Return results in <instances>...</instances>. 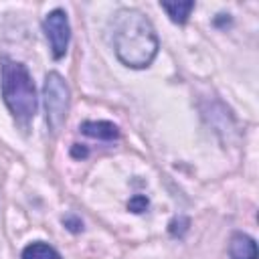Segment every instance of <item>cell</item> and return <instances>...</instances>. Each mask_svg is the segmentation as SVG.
Listing matches in <instances>:
<instances>
[{
    "instance_id": "5b68a950",
    "label": "cell",
    "mask_w": 259,
    "mask_h": 259,
    "mask_svg": "<svg viewBox=\"0 0 259 259\" xmlns=\"http://www.w3.org/2000/svg\"><path fill=\"white\" fill-rule=\"evenodd\" d=\"M229 257L231 259H257V243L245 233H235L229 243Z\"/></svg>"
},
{
    "instance_id": "9c48e42d",
    "label": "cell",
    "mask_w": 259,
    "mask_h": 259,
    "mask_svg": "<svg viewBox=\"0 0 259 259\" xmlns=\"http://www.w3.org/2000/svg\"><path fill=\"white\" fill-rule=\"evenodd\" d=\"M188 225H190V221L186 219V217H180V219H174L172 223H170V227H168V231H170V235H178V237H182L186 231H188Z\"/></svg>"
},
{
    "instance_id": "3957f363",
    "label": "cell",
    "mask_w": 259,
    "mask_h": 259,
    "mask_svg": "<svg viewBox=\"0 0 259 259\" xmlns=\"http://www.w3.org/2000/svg\"><path fill=\"white\" fill-rule=\"evenodd\" d=\"M45 95V109H47V123L51 132H59L67 119L69 109V85L59 73H49L42 87Z\"/></svg>"
},
{
    "instance_id": "30bf717a",
    "label": "cell",
    "mask_w": 259,
    "mask_h": 259,
    "mask_svg": "<svg viewBox=\"0 0 259 259\" xmlns=\"http://www.w3.org/2000/svg\"><path fill=\"white\" fill-rule=\"evenodd\" d=\"M127 208H130L132 212H144V210L148 208V198H146L144 194H136L134 198H130Z\"/></svg>"
},
{
    "instance_id": "7a4b0ae2",
    "label": "cell",
    "mask_w": 259,
    "mask_h": 259,
    "mask_svg": "<svg viewBox=\"0 0 259 259\" xmlns=\"http://www.w3.org/2000/svg\"><path fill=\"white\" fill-rule=\"evenodd\" d=\"M2 97L10 113L20 121L26 123L36 113V91L34 83L28 75V69L22 63L4 59L2 61Z\"/></svg>"
},
{
    "instance_id": "ba28073f",
    "label": "cell",
    "mask_w": 259,
    "mask_h": 259,
    "mask_svg": "<svg viewBox=\"0 0 259 259\" xmlns=\"http://www.w3.org/2000/svg\"><path fill=\"white\" fill-rule=\"evenodd\" d=\"M160 6L168 12L172 22L184 24L190 16V10L194 8V2H160Z\"/></svg>"
},
{
    "instance_id": "6da1fadb",
    "label": "cell",
    "mask_w": 259,
    "mask_h": 259,
    "mask_svg": "<svg viewBox=\"0 0 259 259\" xmlns=\"http://www.w3.org/2000/svg\"><path fill=\"white\" fill-rule=\"evenodd\" d=\"M158 36L152 22L136 8H121L113 18V49L117 59L132 67L144 69L158 55Z\"/></svg>"
},
{
    "instance_id": "8fae6325",
    "label": "cell",
    "mask_w": 259,
    "mask_h": 259,
    "mask_svg": "<svg viewBox=\"0 0 259 259\" xmlns=\"http://www.w3.org/2000/svg\"><path fill=\"white\" fill-rule=\"evenodd\" d=\"M63 225H65L71 233H81V231H83V223H81V219H77L75 214L63 217Z\"/></svg>"
},
{
    "instance_id": "7c38bea8",
    "label": "cell",
    "mask_w": 259,
    "mask_h": 259,
    "mask_svg": "<svg viewBox=\"0 0 259 259\" xmlns=\"http://www.w3.org/2000/svg\"><path fill=\"white\" fill-rule=\"evenodd\" d=\"M71 154H73L75 158H85V156H87V150H85V148H81L79 144H75V146L71 148Z\"/></svg>"
},
{
    "instance_id": "52a82bcc",
    "label": "cell",
    "mask_w": 259,
    "mask_h": 259,
    "mask_svg": "<svg viewBox=\"0 0 259 259\" xmlns=\"http://www.w3.org/2000/svg\"><path fill=\"white\" fill-rule=\"evenodd\" d=\"M22 259H63L55 247H51L49 243L42 241H34L28 247H24L22 251Z\"/></svg>"
},
{
    "instance_id": "277c9868",
    "label": "cell",
    "mask_w": 259,
    "mask_h": 259,
    "mask_svg": "<svg viewBox=\"0 0 259 259\" xmlns=\"http://www.w3.org/2000/svg\"><path fill=\"white\" fill-rule=\"evenodd\" d=\"M42 28H45V34L51 42L53 57L55 59L65 57L67 47H69V38H71V28H69V20H67L65 10H61V8L51 10L42 20Z\"/></svg>"
},
{
    "instance_id": "8992f818",
    "label": "cell",
    "mask_w": 259,
    "mask_h": 259,
    "mask_svg": "<svg viewBox=\"0 0 259 259\" xmlns=\"http://www.w3.org/2000/svg\"><path fill=\"white\" fill-rule=\"evenodd\" d=\"M79 130L89 138H97V140H105V142H111L119 136L117 125H113L111 121H83Z\"/></svg>"
}]
</instances>
